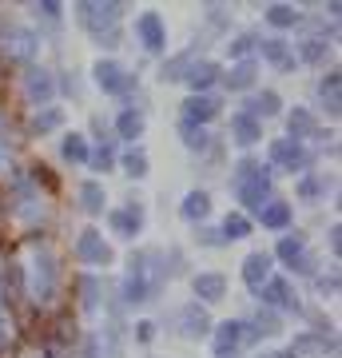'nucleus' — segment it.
Returning a JSON list of instances; mask_svg holds the SVG:
<instances>
[{
    "label": "nucleus",
    "instance_id": "f257e3e1",
    "mask_svg": "<svg viewBox=\"0 0 342 358\" xmlns=\"http://www.w3.org/2000/svg\"><path fill=\"white\" fill-rule=\"evenodd\" d=\"M155 251H143V255L131 259V267H127V279H124V299L127 303H148L155 299V291L164 287V275L167 267L164 263H155Z\"/></svg>",
    "mask_w": 342,
    "mask_h": 358
},
{
    "label": "nucleus",
    "instance_id": "f03ea898",
    "mask_svg": "<svg viewBox=\"0 0 342 358\" xmlns=\"http://www.w3.org/2000/svg\"><path fill=\"white\" fill-rule=\"evenodd\" d=\"M231 187H235V195L243 199V207H251V211H263V207H266V192H271L266 167H263V164H255V159H243V164H235Z\"/></svg>",
    "mask_w": 342,
    "mask_h": 358
},
{
    "label": "nucleus",
    "instance_id": "7ed1b4c3",
    "mask_svg": "<svg viewBox=\"0 0 342 358\" xmlns=\"http://www.w3.org/2000/svg\"><path fill=\"white\" fill-rule=\"evenodd\" d=\"M56 259H52V251H36L32 255V271H28V291H32V299L36 303H52L56 299Z\"/></svg>",
    "mask_w": 342,
    "mask_h": 358
},
{
    "label": "nucleus",
    "instance_id": "20e7f679",
    "mask_svg": "<svg viewBox=\"0 0 342 358\" xmlns=\"http://www.w3.org/2000/svg\"><path fill=\"white\" fill-rule=\"evenodd\" d=\"M0 48L13 60H32L36 56V32H28L20 20H4L0 16Z\"/></svg>",
    "mask_w": 342,
    "mask_h": 358
},
{
    "label": "nucleus",
    "instance_id": "39448f33",
    "mask_svg": "<svg viewBox=\"0 0 342 358\" xmlns=\"http://www.w3.org/2000/svg\"><path fill=\"white\" fill-rule=\"evenodd\" d=\"M76 259L80 263H92V267H108L112 263V247L104 243V235L96 227H88V231H80V239H76Z\"/></svg>",
    "mask_w": 342,
    "mask_h": 358
},
{
    "label": "nucleus",
    "instance_id": "423d86ee",
    "mask_svg": "<svg viewBox=\"0 0 342 358\" xmlns=\"http://www.w3.org/2000/svg\"><path fill=\"white\" fill-rule=\"evenodd\" d=\"M120 13H124V4H80V24L88 28V32H96V36H104V28L112 32L115 20H120Z\"/></svg>",
    "mask_w": 342,
    "mask_h": 358
},
{
    "label": "nucleus",
    "instance_id": "0eeeda50",
    "mask_svg": "<svg viewBox=\"0 0 342 358\" xmlns=\"http://www.w3.org/2000/svg\"><path fill=\"white\" fill-rule=\"evenodd\" d=\"M271 164L287 167V171H303V167H311V152L294 140H275L271 143Z\"/></svg>",
    "mask_w": 342,
    "mask_h": 358
},
{
    "label": "nucleus",
    "instance_id": "6e6552de",
    "mask_svg": "<svg viewBox=\"0 0 342 358\" xmlns=\"http://www.w3.org/2000/svg\"><path fill=\"white\" fill-rule=\"evenodd\" d=\"M108 223H112V231L120 239H131V235H140V227H143V207L140 203L115 207L112 215H108Z\"/></svg>",
    "mask_w": 342,
    "mask_h": 358
},
{
    "label": "nucleus",
    "instance_id": "1a4fd4ad",
    "mask_svg": "<svg viewBox=\"0 0 342 358\" xmlns=\"http://www.w3.org/2000/svg\"><path fill=\"white\" fill-rule=\"evenodd\" d=\"M179 331L187 334V338H207L211 334V319H207V310L199 303H187V307H179Z\"/></svg>",
    "mask_w": 342,
    "mask_h": 358
},
{
    "label": "nucleus",
    "instance_id": "9d476101",
    "mask_svg": "<svg viewBox=\"0 0 342 358\" xmlns=\"http://www.w3.org/2000/svg\"><path fill=\"white\" fill-rule=\"evenodd\" d=\"M136 32H140V40H143V48L148 52H159L167 44V28H164V20L155 13H143L140 20H136Z\"/></svg>",
    "mask_w": 342,
    "mask_h": 358
},
{
    "label": "nucleus",
    "instance_id": "9b49d317",
    "mask_svg": "<svg viewBox=\"0 0 342 358\" xmlns=\"http://www.w3.org/2000/svg\"><path fill=\"white\" fill-rule=\"evenodd\" d=\"M24 92L32 103H52V92H56V80H52V72H44V68H28L24 76Z\"/></svg>",
    "mask_w": 342,
    "mask_h": 358
},
{
    "label": "nucleus",
    "instance_id": "f8f14e48",
    "mask_svg": "<svg viewBox=\"0 0 342 358\" xmlns=\"http://www.w3.org/2000/svg\"><path fill=\"white\" fill-rule=\"evenodd\" d=\"M266 279H271V255H263V251H255V255L243 259V282L251 287V291H263Z\"/></svg>",
    "mask_w": 342,
    "mask_h": 358
},
{
    "label": "nucleus",
    "instance_id": "ddd939ff",
    "mask_svg": "<svg viewBox=\"0 0 342 358\" xmlns=\"http://www.w3.org/2000/svg\"><path fill=\"white\" fill-rule=\"evenodd\" d=\"M96 84H100L104 92L120 96V92H127V84H131V80H127V72L115 64V60H100V64H96Z\"/></svg>",
    "mask_w": 342,
    "mask_h": 358
},
{
    "label": "nucleus",
    "instance_id": "4468645a",
    "mask_svg": "<svg viewBox=\"0 0 342 358\" xmlns=\"http://www.w3.org/2000/svg\"><path fill=\"white\" fill-rule=\"evenodd\" d=\"M183 115H187V124L203 128L207 120H215V115H219V100H215V96H191V100L183 103Z\"/></svg>",
    "mask_w": 342,
    "mask_h": 358
},
{
    "label": "nucleus",
    "instance_id": "2eb2a0df",
    "mask_svg": "<svg viewBox=\"0 0 342 358\" xmlns=\"http://www.w3.org/2000/svg\"><path fill=\"white\" fill-rule=\"evenodd\" d=\"M231 136H235V143L251 148V143L263 140V124H259V120H255L251 112H239L235 120H231Z\"/></svg>",
    "mask_w": 342,
    "mask_h": 358
},
{
    "label": "nucleus",
    "instance_id": "dca6fc26",
    "mask_svg": "<svg viewBox=\"0 0 342 358\" xmlns=\"http://www.w3.org/2000/svg\"><path fill=\"white\" fill-rule=\"evenodd\" d=\"M195 294H199L203 303H219L227 294V279L215 275V271H203V275H195Z\"/></svg>",
    "mask_w": 342,
    "mask_h": 358
},
{
    "label": "nucleus",
    "instance_id": "f3484780",
    "mask_svg": "<svg viewBox=\"0 0 342 358\" xmlns=\"http://www.w3.org/2000/svg\"><path fill=\"white\" fill-rule=\"evenodd\" d=\"M179 215L187 219V223H203V219L211 215V195H207V192L183 195V203H179Z\"/></svg>",
    "mask_w": 342,
    "mask_h": 358
},
{
    "label": "nucleus",
    "instance_id": "a211bd4d",
    "mask_svg": "<svg viewBox=\"0 0 342 358\" xmlns=\"http://www.w3.org/2000/svg\"><path fill=\"white\" fill-rule=\"evenodd\" d=\"M191 84V88H195V96H207V88H211V84H215L219 80V68L211 64V60H199V64H191L187 68V76H183Z\"/></svg>",
    "mask_w": 342,
    "mask_h": 358
},
{
    "label": "nucleus",
    "instance_id": "6ab92c4d",
    "mask_svg": "<svg viewBox=\"0 0 342 358\" xmlns=\"http://www.w3.org/2000/svg\"><path fill=\"white\" fill-rule=\"evenodd\" d=\"M279 259H287V267H299L306 271L311 267V259H306V243H303V235H287L279 243Z\"/></svg>",
    "mask_w": 342,
    "mask_h": 358
},
{
    "label": "nucleus",
    "instance_id": "aec40b11",
    "mask_svg": "<svg viewBox=\"0 0 342 358\" xmlns=\"http://www.w3.org/2000/svg\"><path fill=\"white\" fill-rule=\"evenodd\" d=\"M243 334H247V331H243V322H223V327L215 331V355L227 358L231 350L243 343Z\"/></svg>",
    "mask_w": 342,
    "mask_h": 358
},
{
    "label": "nucleus",
    "instance_id": "412c9836",
    "mask_svg": "<svg viewBox=\"0 0 342 358\" xmlns=\"http://www.w3.org/2000/svg\"><path fill=\"white\" fill-rule=\"evenodd\" d=\"M287 128H291V140H294V143H303L306 136H315L318 124H315V115L306 112V108H294V112L287 115Z\"/></svg>",
    "mask_w": 342,
    "mask_h": 358
},
{
    "label": "nucleus",
    "instance_id": "4be33fe9",
    "mask_svg": "<svg viewBox=\"0 0 342 358\" xmlns=\"http://www.w3.org/2000/svg\"><path fill=\"white\" fill-rule=\"evenodd\" d=\"M259 219H263L266 231H283L287 223H291V207L283 203V199H275V203H266L263 211H259Z\"/></svg>",
    "mask_w": 342,
    "mask_h": 358
},
{
    "label": "nucleus",
    "instance_id": "5701e85b",
    "mask_svg": "<svg viewBox=\"0 0 342 358\" xmlns=\"http://www.w3.org/2000/svg\"><path fill=\"white\" fill-rule=\"evenodd\" d=\"M263 303H266V310H271V307H294L291 287H287L283 279H266V287H263Z\"/></svg>",
    "mask_w": 342,
    "mask_h": 358
},
{
    "label": "nucleus",
    "instance_id": "b1692460",
    "mask_svg": "<svg viewBox=\"0 0 342 358\" xmlns=\"http://www.w3.org/2000/svg\"><path fill=\"white\" fill-rule=\"evenodd\" d=\"M259 52H263V60H271L275 68H291V64H294V56H291V48H287V40H263V44H259Z\"/></svg>",
    "mask_w": 342,
    "mask_h": 358
},
{
    "label": "nucleus",
    "instance_id": "393cba45",
    "mask_svg": "<svg viewBox=\"0 0 342 358\" xmlns=\"http://www.w3.org/2000/svg\"><path fill=\"white\" fill-rule=\"evenodd\" d=\"M223 80H227V88H231V92H247V88L255 84V60H239V64L231 68Z\"/></svg>",
    "mask_w": 342,
    "mask_h": 358
},
{
    "label": "nucleus",
    "instance_id": "a878e982",
    "mask_svg": "<svg viewBox=\"0 0 342 358\" xmlns=\"http://www.w3.org/2000/svg\"><path fill=\"white\" fill-rule=\"evenodd\" d=\"M60 155L68 159V164H88V159H92V152H88V140H84V136H76V131H72V136H64V148H60Z\"/></svg>",
    "mask_w": 342,
    "mask_h": 358
},
{
    "label": "nucleus",
    "instance_id": "bb28decb",
    "mask_svg": "<svg viewBox=\"0 0 342 358\" xmlns=\"http://www.w3.org/2000/svg\"><path fill=\"white\" fill-rule=\"evenodd\" d=\"M115 131H120L124 140H136V136H143V112H136V108L120 112V120H115Z\"/></svg>",
    "mask_w": 342,
    "mask_h": 358
},
{
    "label": "nucleus",
    "instance_id": "cd10ccee",
    "mask_svg": "<svg viewBox=\"0 0 342 358\" xmlns=\"http://www.w3.org/2000/svg\"><path fill=\"white\" fill-rule=\"evenodd\" d=\"M104 199H108V195H104V187L96 183V179H88V183L80 187V203H84V211H92V215L104 211Z\"/></svg>",
    "mask_w": 342,
    "mask_h": 358
},
{
    "label": "nucleus",
    "instance_id": "c85d7f7f",
    "mask_svg": "<svg viewBox=\"0 0 342 358\" xmlns=\"http://www.w3.org/2000/svg\"><path fill=\"white\" fill-rule=\"evenodd\" d=\"M247 235H251V219L247 215L235 211V215L223 219V235H219V239H247Z\"/></svg>",
    "mask_w": 342,
    "mask_h": 358
},
{
    "label": "nucleus",
    "instance_id": "c756f323",
    "mask_svg": "<svg viewBox=\"0 0 342 358\" xmlns=\"http://www.w3.org/2000/svg\"><path fill=\"white\" fill-rule=\"evenodd\" d=\"M318 96H322V103H327L330 115L339 112V72H327V76H322V84H318Z\"/></svg>",
    "mask_w": 342,
    "mask_h": 358
},
{
    "label": "nucleus",
    "instance_id": "7c9ffc66",
    "mask_svg": "<svg viewBox=\"0 0 342 358\" xmlns=\"http://www.w3.org/2000/svg\"><path fill=\"white\" fill-rule=\"evenodd\" d=\"M266 24L271 28H294L299 24V13H294L291 4H275V8H266Z\"/></svg>",
    "mask_w": 342,
    "mask_h": 358
},
{
    "label": "nucleus",
    "instance_id": "2f4dec72",
    "mask_svg": "<svg viewBox=\"0 0 342 358\" xmlns=\"http://www.w3.org/2000/svg\"><path fill=\"white\" fill-rule=\"evenodd\" d=\"M179 136H183V143H187L191 152H207V143H211L207 128H195V124H183V128H179Z\"/></svg>",
    "mask_w": 342,
    "mask_h": 358
},
{
    "label": "nucleus",
    "instance_id": "473e14b6",
    "mask_svg": "<svg viewBox=\"0 0 342 358\" xmlns=\"http://www.w3.org/2000/svg\"><path fill=\"white\" fill-rule=\"evenodd\" d=\"M124 171H127L131 179H143V176H148V152H143V148L127 152V155H124Z\"/></svg>",
    "mask_w": 342,
    "mask_h": 358
},
{
    "label": "nucleus",
    "instance_id": "72a5a7b5",
    "mask_svg": "<svg viewBox=\"0 0 342 358\" xmlns=\"http://www.w3.org/2000/svg\"><path fill=\"white\" fill-rule=\"evenodd\" d=\"M187 68H191V52H179L176 60H167V64H164L159 76H164V80H183V76H187Z\"/></svg>",
    "mask_w": 342,
    "mask_h": 358
},
{
    "label": "nucleus",
    "instance_id": "f704fd0d",
    "mask_svg": "<svg viewBox=\"0 0 342 358\" xmlns=\"http://www.w3.org/2000/svg\"><path fill=\"white\" fill-rule=\"evenodd\" d=\"M279 92H263V96H255V108H251V115L259 120V115H275L279 112Z\"/></svg>",
    "mask_w": 342,
    "mask_h": 358
},
{
    "label": "nucleus",
    "instance_id": "c9c22d12",
    "mask_svg": "<svg viewBox=\"0 0 342 358\" xmlns=\"http://www.w3.org/2000/svg\"><path fill=\"white\" fill-rule=\"evenodd\" d=\"M80 287H84V310L92 315V310L100 307V279H96V275H84Z\"/></svg>",
    "mask_w": 342,
    "mask_h": 358
},
{
    "label": "nucleus",
    "instance_id": "e433bc0d",
    "mask_svg": "<svg viewBox=\"0 0 342 358\" xmlns=\"http://www.w3.org/2000/svg\"><path fill=\"white\" fill-rule=\"evenodd\" d=\"M60 124H64V112H60V108H48L44 115H36V120H32V131H36V136H44V131L60 128Z\"/></svg>",
    "mask_w": 342,
    "mask_h": 358
},
{
    "label": "nucleus",
    "instance_id": "4c0bfd02",
    "mask_svg": "<svg viewBox=\"0 0 342 358\" xmlns=\"http://www.w3.org/2000/svg\"><path fill=\"white\" fill-rule=\"evenodd\" d=\"M279 331V315L275 310H259L255 315V334H275Z\"/></svg>",
    "mask_w": 342,
    "mask_h": 358
},
{
    "label": "nucleus",
    "instance_id": "58836bf2",
    "mask_svg": "<svg viewBox=\"0 0 342 358\" xmlns=\"http://www.w3.org/2000/svg\"><path fill=\"white\" fill-rule=\"evenodd\" d=\"M318 195H322V179H318V176H306L303 183H299V199H306V203H315Z\"/></svg>",
    "mask_w": 342,
    "mask_h": 358
},
{
    "label": "nucleus",
    "instance_id": "ea45409f",
    "mask_svg": "<svg viewBox=\"0 0 342 358\" xmlns=\"http://www.w3.org/2000/svg\"><path fill=\"white\" fill-rule=\"evenodd\" d=\"M327 56V40H311V44H303V60H322Z\"/></svg>",
    "mask_w": 342,
    "mask_h": 358
},
{
    "label": "nucleus",
    "instance_id": "a19ab883",
    "mask_svg": "<svg viewBox=\"0 0 342 358\" xmlns=\"http://www.w3.org/2000/svg\"><path fill=\"white\" fill-rule=\"evenodd\" d=\"M112 159H115V155H112V148H108V143H104V148H100L96 155H92V164H96V171H108V167H112Z\"/></svg>",
    "mask_w": 342,
    "mask_h": 358
},
{
    "label": "nucleus",
    "instance_id": "79ce46f5",
    "mask_svg": "<svg viewBox=\"0 0 342 358\" xmlns=\"http://www.w3.org/2000/svg\"><path fill=\"white\" fill-rule=\"evenodd\" d=\"M251 48H255V36H239L235 44H231V56H247Z\"/></svg>",
    "mask_w": 342,
    "mask_h": 358
},
{
    "label": "nucleus",
    "instance_id": "37998d69",
    "mask_svg": "<svg viewBox=\"0 0 342 358\" xmlns=\"http://www.w3.org/2000/svg\"><path fill=\"white\" fill-rule=\"evenodd\" d=\"M152 327H155V322H140V331H136V338H140V343H152Z\"/></svg>",
    "mask_w": 342,
    "mask_h": 358
},
{
    "label": "nucleus",
    "instance_id": "c03bdc74",
    "mask_svg": "<svg viewBox=\"0 0 342 358\" xmlns=\"http://www.w3.org/2000/svg\"><path fill=\"white\" fill-rule=\"evenodd\" d=\"M84 358H96V343H88V346H84Z\"/></svg>",
    "mask_w": 342,
    "mask_h": 358
},
{
    "label": "nucleus",
    "instance_id": "a18cd8bd",
    "mask_svg": "<svg viewBox=\"0 0 342 358\" xmlns=\"http://www.w3.org/2000/svg\"><path fill=\"white\" fill-rule=\"evenodd\" d=\"M263 358H287V355H263Z\"/></svg>",
    "mask_w": 342,
    "mask_h": 358
},
{
    "label": "nucleus",
    "instance_id": "49530a36",
    "mask_svg": "<svg viewBox=\"0 0 342 358\" xmlns=\"http://www.w3.org/2000/svg\"><path fill=\"white\" fill-rule=\"evenodd\" d=\"M231 358H235V355H231Z\"/></svg>",
    "mask_w": 342,
    "mask_h": 358
}]
</instances>
